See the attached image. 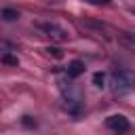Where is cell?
Instances as JSON below:
<instances>
[{"label": "cell", "instance_id": "1", "mask_svg": "<svg viewBox=\"0 0 135 135\" xmlns=\"http://www.w3.org/2000/svg\"><path fill=\"white\" fill-rule=\"evenodd\" d=\"M110 86L116 95H124L135 89V74L131 70H118L110 76Z\"/></svg>", "mask_w": 135, "mask_h": 135}, {"label": "cell", "instance_id": "2", "mask_svg": "<svg viewBox=\"0 0 135 135\" xmlns=\"http://www.w3.org/2000/svg\"><path fill=\"white\" fill-rule=\"evenodd\" d=\"M36 27H38L40 32H44L46 36L55 38V40H68V32H65L61 25L53 23V21H49V23H36Z\"/></svg>", "mask_w": 135, "mask_h": 135}, {"label": "cell", "instance_id": "3", "mask_svg": "<svg viewBox=\"0 0 135 135\" xmlns=\"http://www.w3.org/2000/svg\"><path fill=\"white\" fill-rule=\"evenodd\" d=\"M105 127L112 129V131H116V133H127L129 131V120L122 114H112V116L105 118Z\"/></svg>", "mask_w": 135, "mask_h": 135}, {"label": "cell", "instance_id": "4", "mask_svg": "<svg viewBox=\"0 0 135 135\" xmlns=\"http://www.w3.org/2000/svg\"><path fill=\"white\" fill-rule=\"evenodd\" d=\"M65 74H68V78H78L80 74H84V63L82 61H72L68 68H65Z\"/></svg>", "mask_w": 135, "mask_h": 135}, {"label": "cell", "instance_id": "5", "mask_svg": "<svg viewBox=\"0 0 135 135\" xmlns=\"http://www.w3.org/2000/svg\"><path fill=\"white\" fill-rule=\"evenodd\" d=\"M118 40L127 46H135V34L133 32H120L118 34Z\"/></svg>", "mask_w": 135, "mask_h": 135}, {"label": "cell", "instance_id": "6", "mask_svg": "<svg viewBox=\"0 0 135 135\" xmlns=\"http://www.w3.org/2000/svg\"><path fill=\"white\" fill-rule=\"evenodd\" d=\"M0 17H2L4 21H15V19H19V13H17L15 8H2V11H0Z\"/></svg>", "mask_w": 135, "mask_h": 135}, {"label": "cell", "instance_id": "7", "mask_svg": "<svg viewBox=\"0 0 135 135\" xmlns=\"http://www.w3.org/2000/svg\"><path fill=\"white\" fill-rule=\"evenodd\" d=\"M0 61L6 63V65H17V63H19L17 55H13V53H2V55H0Z\"/></svg>", "mask_w": 135, "mask_h": 135}, {"label": "cell", "instance_id": "8", "mask_svg": "<svg viewBox=\"0 0 135 135\" xmlns=\"http://www.w3.org/2000/svg\"><path fill=\"white\" fill-rule=\"evenodd\" d=\"M93 84H95L97 89H103V86H105V74H103V72H95V74H93Z\"/></svg>", "mask_w": 135, "mask_h": 135}, {"label": "cell", "instance_id": "9", "mask_svg": "<svg viewBox=\"0 0 135 135\" xmlns=\"http://www.w3.org/2000/svg\"><path fill=\"white\" fill-rule=\"evenodd\" d=\"M46 53H49V55H53V57H57V59L63 55V53H61V49H57V46H49V49H46Z\"/></svg>", "mask_w": 135, "mask_h": 135}, {"label": "cell", "instance_id": "10", "mask_svg": "<svg viewBox=\"0 0 135 135\" xmlns=\"http://www.w3.org/2000/svg\"><path fill=\"white\" fill-rule=\"evenodd\" d=\"M23 124H25V127H36V120H34L32 116H23Z\"/></svg>", "mask_w": 135, "mask_h": 135}, {"label": "cell", "instance_id": "11", "mask_svg": "<svg viewBox=\"0 0 135 135\" xmlns=\"http://www.w3.org/2000/svg\"><path fill=\"white\" fill-rule=\"evenodd\" d=\"M0 49H8V51H13V44H8V42L0 40Z\"/></svg>", "mask_w": 135, "mask_h": 135}, {"label": "cell", "instance_id": "12", "mask_svg": "<svg viewBox=\"0 0 135 135\" xmlns=\"http://www.w3.org/2000/svg\"><path fill=\"white\" fill-rule=\"evenodd\" d=\"M91 2H93V4H108L110 0H91Z\"/></svg>", "mask_w": 135, "mask_h": 135}]
</instances>
